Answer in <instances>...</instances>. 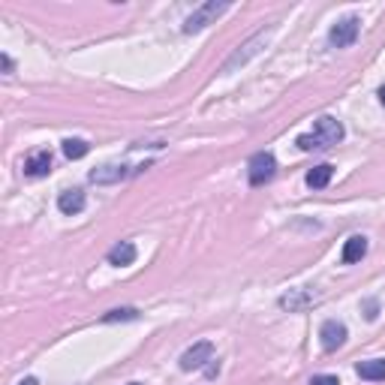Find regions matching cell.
Here are the masks:
<instances>
[{"mask_svg": "<svg viewBox=\"0 0 385 385\" xmlns=\"http://www.w3.org/2000/svg\"><path fill=\"white\" fill-rule=\"evenodd\" d=\"M343 139V123L334 121V118H319L316 121V130L307 133V135H298V148L301 151H322V148H331V145H337Z\"/></svg>", "mask_w": 385, "mask_h": 385, "instance_id": "cell-1", "label": "cell"}, {"mask_svg": "<svg viewBox=\"0 0 385 385\" xmlns=\"http://www.w3.org/2000/svg\"><path fill=\"white\" fill-rule=\"evenodd\" d=\"M226 9H229V4H217V0H208V4H202L199 9H192V16L184 21V33H199L205 30L208 25H214Z\"/></svg>", "mask_w": 385, "mask_h": 385, "instance_id": "cell-2", "label": "cell"}, {"mask_svg": "<svg viewBox=\"0 0 385 385\" xmlns=\"http://www.w3.org/2000/svg\"><path fill=\"white\" fill-rule=\"evenodd\" d=\"M274 175H277V160H274V154H268V151H259L250 160V166H247V178H250L253 187L268 184Z\"/></svg>", "mask_w": 385, "mask_h": 385, "instance_id": "cell-3", "label": "cell"}, {"mask_svg": "<svg viewBox=\"0 0 385 385\" xmlns=\"http://www.w3.org/2000/svg\"><path fill=\"white\" fill-rule=\"evenodd\" d=\"M358 30H361L358 16H346L328 33V45H331V49H346V45H353L358 39Z\"/></svg>", "mask_w": 385, "mask_h": 385, "instance_id": "cell-4", "label": "cell"}, {"mask_svg": "<svg viewBox=\"0 0 385 385\" xmlns=\"http://www.w3.org/2000/svg\"><path fill=\"white\" fill-rule=\"evenodd\" d=\"M208 361H214V343L211 341H199V343H192L184 355H181V370H202Z\"/></svg>", "mask_w": 385, "mask_h": 385, "instance_id": "cell-5", "label": "cell"}, {"mask_svg": "<svg viewBox=\"0 0 385 385\" xmlns=\"http://www.w3.org/2000/svg\"><path fill=\"white\" fill-rule=\"evenodd\" d=\"M319 343L325 353H334V349H341L346 343V325L337 322V319H328L322 328H319Z\"/></svg>", "mask_w": 385, "mask_h": 385, "instance_id": "cell-6", "label": "cell"}, {"mask_svg": "<svg viewBox=\"0 0 385 385\" xmlns=\"http://www.w3.org/2000/svg\"><path fill=\"white\" fill-rule=\"evenodd\" d=\"M51 172V154L49 151H33L25 160V175L28 178H45Z\"/></svg>", "mask_w": 385, "mask_h": 385, "instance_id": "cell-7", "label": "cell"}, {"mask_svg": "<svg viewBox=\"0 0 385 385\" xmlns=\"http://www.w3.org/2000/svg\"><path fill=\"white\" fill-rule=\"evenodd\" d=\"M85 205H87V199H85V190H63L61 196H58V208H61V214H78V211H85Z\"/></svg>", "mask_w": 385, "mask_h": 385, "instance_id": "cell-8", "label": "cell"}, {"mask_svg": "<svg viewBox=\"0 0 385 385\" xmlns=\"http://www.w3.org/2000/svg\"><path fill=\"white\" fill-rule=\"evenodd\" d=\"M265 39H268V33H259V37H256V39H250V42H247V45H244V49H238V51L232 54V58H229V61H226V66H223V73H232V70H235V66H241V63H247V58H253V54L259 51V49H256V45H262Z\"/></svg>", "mask_w": 385, "mask_h": 385, "instance_id": "cell-9", "label": "cell"}, {"mask_svg": "<svg viewBox=\"0 0 385 385\" xmlns=\"http://www.w3.org/2000/svg\"><path fill=\"white\" fill-rule=\"evenodd\" d=\"M135 256H139V250H135V244L133 241H121V244H115L109 250V265H118V268H123V265H133L135 262Z\"/></svg>", "mask_w": 385, "mask_h": 385, "instance_id": "cell-10", "label": "cell"}, {"mask_svg": "<svg viewBox=\"0 0 385 385\" xmlns=\"http://www.w3.org/2000/svg\"><path fill=\"white\" fill-rule=\"evenodd\" d=\"M127 175V166H118V163H106V166H99L90 172V181L94 184H118V181Z\"/></svg>", "mask_w": 385, "mask_h": 385, "instance_id": "cell-11", "label": "cell"}, {"mask_svg": "<svg viewBox=\"0 0 385 385\" xmlns=\"http://www.w3.org/2000/svg\"><path fill=\"white\" fill-rule=\"evenodd\" d=\"M365 256H367V238L365 235H353L343 244V262L353 265V262H361Z\"/></svg>", "mask_w": 385, "mask_h": 385, "instance_id": "cell-12", "label": "cell"}, {"mask_svg": "<svg viewBox=\"0 0 385 385\" xmlns=\"http://www.w3.org/2000/svg\"><path fill=\"white\" fill-rule=\"evenodd\" d=\"M331 175H334V166L322 163V166H313L304 181H307V187H310V190H322V187L331 184Z\"/></svg>", "mask_w": 385, "mask_h": 385, "instance_id": "cell-13", "label": "cell"}, {"mask_svg": "<svg viewBox=\"0 0 385 385\" xmlns=\"http://www.w3.org/2000/svg\"><path fill=\"white\" fill-rule=\"evenodd\" d=\"M355 373L361 379H370V382H379L385 379V358H370V361H361L355 367Z\"/></svg>", "mask_w": 385, "mask_h": 385, "instance_id": "cell-14", "label": "cell"}, {"mask_svg": "<svg viewBox=\"0 0 385 385\" xmlns=\"http://www.w3.org/2000/svg\"><path fill=\"white\" fill-rule=\"evenodd\" d=\"M87 151H90V148H87L85 139H63V154L70 157V160H82Z\"/></svg>", "mask_w": 385, "mask_h": 385, "instance_id": "cell-15", "label": "cell"}, {"mask_svg": "<svg viewBox=\"0 0 385 385\" xmlns=\"http://www.w3.org/2000/svg\"><path fill=\"white\" fill-rule=\"evenodd\" d=\"M135 316H139V313H135L133 307H123V310H111V313H106V316H103V322H118V319H135Z\"/></svg>", "mask_w": 385, "mask_h": 385, "instance_id": "cell-16", "label": "cell"}, {"mask_svg": "<svg viewBox=\"0 0 385 385\" xmlns=\"http://www.w3.org/2000/svg\"><path fill=\"white\" fill-rule=\"evenodd\" d=\"M310 385H341V379L337 377H313Z\"/></svg>", "mask_w": 385, "mask_h": 385, "instance_id": "cell-17", "label": "cell"}, {"mask_svg": "<svg viewBox=\"0 0 385 385\" xmlns=\"http://www.w3.org/2000/svg\"><path fill=\"white\" fill-rule=\"evenodd\" d=\"M205 373H208V379H214V377H217V373H220V361L214 358L211 365H208V370H205Z\"/></svg>", "mask_w": 385, "mask_h": 385, "instance_id": "cell-18", "label": "cell"}, {"mask_svg": "<svg viewBox=\"0 0 385 385\" xmlns=\"http://www.w3.org/2000/svg\"><path fill=\"white\" fill-rule=\"evenodd\" d=\"M365 310H367V313H365L367 319H377V301H367V304H365Z\"/></svg>", "mask_w": 385, "mask_h": 385, "instance_id": "cell-19", "label": "cell"}, {"mask_svg": "<svg viewBox=\"0 0 385 385\" xmlns=\"http://www.w3.org/2000/svg\"><path fill=\"white\" fill-rule=\"evenodd\" d=\"M0 63H4V70H6V75L13 73V58H9V54H4V58H0Z\"/></svg>", "mask_w": 385, "mask_h": 385, "instance_id": "cell-20", "label": "cell"}, {"mask_svg": "<svg viewBox=\"0 0 385 385\" xmlns=\"http://www.w3.org/2000/svg\"><path fill=\"white\" fill-rule=\"evenodd\" d=\"M18 385H39V382H37V377H28V379H21Z\"/></svg>", "mask_w": 385, "mask_h": 385, "instance_id": "cell-21", "label": "cell"}, {"mask_svg": "<svg viewBox=\"0 0 385 385\" xmlns=\"http://www.w3.org/2000/svg\"><path fill=\"white\" fill-rule=\"evenodd\" d=\"M379 103L385 106V87H379Z\"/></svg>", "mask_w": 385, "mask_h": 385, "instance_id": "cell-22", "label": "cell"}, {"mask_svg": "<svg viewBox=\"0 0 385 385\" xmlns=\"http://www.w3.org/2000/svg\"><path fill=\"white\" fill-rule=\"evenodd\" d=\"M130 385H139V382H130Z\"/></svg>", "mask_w": 385, "mask_h": 385, "instance_id": "cell-23", "label": "cell"}]
</instances>
